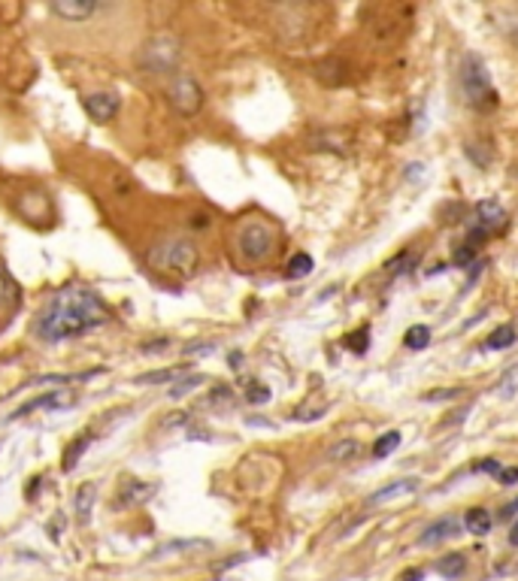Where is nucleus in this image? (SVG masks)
I'll list each match as a JSON object with an SVG mask.
<instances>
[{"label": "nucleus", "instance_id": "obj_1", "mask_svg": "<svg viewBox=\"0 0 518 581\" xmlns=\"http://www.w3.org/2000/svg\"><path fill=\"white\" fill-rule=\"evenodd\" d=\"M109 321V306L88 288H64L55 291L52 300L40 309L34 321V333L43 342H64L77 339L100 324Z\"/></svg>", "mask_w": 518, "mask_h": 581}, {"label": "nucleus", "instance_id": "obj_2", "mask_svg": "<svg viewBox=\"0 0 518 581\" xmlns=\"http://www.w3.org/2000/svg\"><path fill=\"white\" fill-rule=\"evenodd\" d=\"M179 58H182V43L173 34H155L140 46L137 67L149 76H167L179 67Z\"/></svg>", "mask_w": 518, "mask_h": 581}, {"label": "nucleus", "instance_id": "obj_3", "mask_svg": "<svg viewBox=\"0 0 518 581\" xmlns=\"http://www.w3.org/2000/svg\"><path fill=\"white\" fill-rule=\"evenodd\" d=\"M197 245L192 240H182V236H173V240L158 243L152 252H149V264L161 273H173V275H192L197 270Z\"/></svg>", "mask_w": 518, "mask_h": 581}, {"label": "nucleus", "instance_id": "obj_4", "mask_svg": "<svg viewBox=\"0 0 518 581\" xmlns=\"http://www.w3.org/2000/svg\"><path fill=\"white\" fill-rule=\"evenodd\" d=\"M461 88H464V98L473 109L479 112H492L501 98H497L492 79H488L485 64L476 58V55H467L464 67H461Z\"/></svg>", "mask_w": 518, "mask_h": 581}, {"label": "nucleus", "instance_id": "obj_5", "mask_svg": "<svg viewBox=\"0 0 518 581\" xmlns=\"http://www.w3.org/2000/svg\"><path fill=\"white\" fill-rule=\"evenodd\" d=\"M276 227L261 222V218H252L237 231V249L246 261L258 264V261H267L273 252H276Z\"/></svg>", "mask_w": 518, "mask_h": 581}, {"label": "nucleus", "instance_id": "obj_6", "mask_svg": "<svg viewBox=\"0 0 518 581\" xmlns=\"http://www.w3.org/2000/svg\"><path fill=\"white\" fill-rule=\"evenodd\" d=\"M167 100L171 107L179 112V116H197L203 107V88L197 85L194 76L188 73H173L171 85H167Z\"/></svg>", "mask_w": 518, "mask_h": 581}, {"label": "nucleus", "instance_id": "obj_7", "mask_svg": "<svg viewBox=\"0 0 518 581\" xmlns=\"http://www.w3.org/2000/svg\"><path fill=\"white\" fill-rule=\"evenodd\" d=\"M82 107H86V112L98 121V125H109V121L119 116L121 100H119V94H112V91H94L82 98Z\"/></svg>", "mask_w": 518, "mask_h": 581}, {"label": "nucleus", "instance_id": "obj_8", "mask_svg": "<svg viewBox=\"0 0 518 581\" xmlns=\"http://www.w3.org/2000/svg\"><path fill=\"white\" fill-rule=\"evenodd\" d=\"M73 399H77V394H73V390H49V394H40V397H34L31 403H22V406H18L16 412L9 415V421L31 415V412H36V409H46V412H52V409H64V406H70Z\"/></svg>", "mask_w": 518, "mask_h": 581}, {"label": "nucleus", "instance_id": "obj_9", "mask_svg": "<svg viewBox=\"0 0 518 581\" xmlns=\"http://www.w3.org/2000/svg\"><path fill=\"white\" fill-rule=\"evenodd\" d=\"M152 493H155V484L140 482V479H128L125 484H119L116 500H112V506H116V509H134V506H143L146 500H152Z\"/></svg>", "mask_w": 518, "mask_h": 581}, {"label": "nucleus", "instance_id": "obj_10", "mask_svg": "<svg viewBox=\"0 0 518 581\" xmlns=\"http://www.w3.org/2000/svg\"><path fill=\"white\" fill-rule=\"evenodd\" d=\"M98 9L100 4H94V0H55L52 4V13L64 22H86Z\"/></svg>", "mask_w": 518, "mask_h": 581}, {"label": "nucleus", "instance_id": "obj_11", "mask_svg": "<svg viewBox=\"0 0 518 581\" xmlns=\"http://www.w3.org/2000/svg\"><path fill=\"white\" fill-rule=\"evenodd\" d=\"M506 224V213H503V206L501 203H494V200H482V203L476 206V224L479 231H485V233H494V231H501V227Z\"/></svg>", "mask_w": 518, "mask_h": 581}, {"label": "nucleus", "instance_id": "obj_12", "mask_svg": "<svg viewBox=\"0 0 518 581\" xmlns=\"http://www.w3.org/2000/svg\"><path fill=\"white\" fill-rule=\"evenodd\" d=\"M458 518L455 515H446V518H440V521H433L430 527L421 533V545H440L442 539H451V536H458Z\"/></svg>", "mask_w": 518, "mask_h": 581}, {"label": "nucleus", "instance_id": "obj_13", "mask_svg": "<svg viewBox=\"0 0 518 581\" xmlns=\"http://www.w3.org/2000/svg\"><path fill=\"white\" fill-rule=\"evenodd\" d=\"M94 500H98V488H94L91 482L79 484L77 493H73V509H77V521H79V524H88V521H91Z\"/></svg>", "mask_w": 518, "mask_h": 581}, {"label": "nucleus", "instance_id": "obj_14", "mask_svg": "<svg viewBox=\"0 0 518 581\" xmlns=\"http://www.w3.org/2000/svg\"><path fill=\"white\" fill-rule=\"evenodd\" d=\"M419 479L416 475H409V479H398V482H391L388 488H382V491H376L373 497H370V503L376 506V503H388V500H398V497H407V493H412L419 488Z\"/></svg>", "mask_w": 518, "mask_h": 581}, {"label": "nucleus", "instance_id": "obj_15", "mask_svg": "<svg viewBox=\"0 0 518 581\" xmlns=\"http://www.w3.org/2000/svg\"><path fill=\"white\" fill-rule=\"evenodd\" d=\"M437 573L442 576V578H461L467 573V557L464 555H458V551H451V555H446V557H440V564H437Z\"/></svg>", "mask_w": 518, "mask_h": 581}, {"label": "nucleus", "instance_id": "obj_16", "mask_svg": "<svg viewBox=\"0 0 518 581\" xmlns=\"http://www.w3.org/2000/svg\"><path fill=\"white\" fill-rule=\"evenodd\" d=\"M313 270H316V261L309 258L306 252H300V254H295V258L288 261V266H285V279H291V282H295V279H306V275L313 273Z\"/></svg>", "mask_w": 518, "mask_h": 581}, {"label": "nucleus", "instance_id": "obj_17", "mask_svg": "<svg viewBox=\"0 0 518 581\" xmlns=\"http://www.w3.org/2000/svg\"><path fill=\"white\" fill-rule=\"evenodd\" d=\"M403 346L412 351H421L430 346V327L428 324H412V327L403 333Z\"/></svg>", "mask_w": 518, "mask_h": 581}, {"label": "nucleus", "instance_id": "obj_18", "mask_svg": "<svg viewBox=\"0 0 518 581\" xmlns=\"http://www.w3.org/2000/svg\"><path fill=\"white\" fill-rule=\"evenodd\" d=\"M515 327L513 324H501V327H497L492 337H488V342L485 346L492 348V351H503V348H513L515 346Z\"/></svg>", "mask_w": 518, "mask_h": 581}, {"label": "nucleus", "instance_id": "obj_19", "mask_svg": "<svg viewBox=\"0 0 518 581\" xmlns=\"http://www.w3.org/2000/svg\"><path fill=\"white\" fill-rule=\"evenodd\" d=\"M464 524H467V530L473 533V536H485V533L492 530V524H494V521H492V515H488L485 509H479V506H476V509H470V512H467Z\"/></svg>", "mask_w": 518, "mask_h": 581}, {"label": "nucleus", "instance_id": "obj_20", "mask_svg": "<svg viewBox=\"0 0 518 581\" xmlns=\"http://www.w3.org/2000/svg\"><path fill=\"white\" fill-rule=\"evenodd\" d=\"M91 440H94V436H91V433H82V436H79V440H77V442H73L67 451H64V463H61V466H64V472L77 470L79 457H82V454H86V449H88V445H91Z\"/></svg>", "mask_w": 518, "mask_h": 581}, {"label": "nucleus", "instance_id": "obj_21", "mask_svg": "<svg viewBox=\"0 0 518 581\" xmlns=\"http://www.w3.org/2000/svg\"><path fill=\"white\" fill-rule=\"evenodd\" d=\"M357 451H361V445H357L355 440H343V442H337L334 449H327V461H331V463H346V461H352Z\"/></svg>", "mask_w": 518, "mask_h": 581}, {"label": "nucleus", "instance_id": "obj_22", "mask_svg": "<svg viewBox=\"0 0 518 581\" xmlns=\"http://www.w3.org/2000/svg\"><path fill=\"white\" fill-rule=\"evenodd\" d=\"M400 431H388V433H382L379 440L373 442V457H388L391 451H398V445H400Z\"/></svg>", "mask_w": 518, "mask_h": 581}, {"label": "nucleus", "instance_id": "obj_23", "mask_svg": "<svg viewBox=\"0 0 518 581\" xmlns=\"http://www.w3.org/2000/svg\"><path fill=\"white\" fill-rule=\"evenodd\" d=\"M188 367H173V369H155V373H146V376H140L137 382L140 385H164V382H173V379H179L185 373Z\"/></svg>", "mask_w": 518, "mask_h": 581}, {"label": "nucleus", "instance_id": "obj_24", "mask_svg": "<svg viewBox=\"0 0 518 581\" xmlns=\"http://www.w3.org/2000/svg\"><path fill=\"white\" fill-rule=\"evenodd\" d=\"M348 351H355V355H364L367 346H370V330L367 327H357L355 333H348V337L343 339Z\"/></svg>", "mask_w": 518, "mask_h": 581}, {"label": "nucleus", "instance_id": "obj_25", "mask_svg": "<svg viewBox=\"0 0 518 581\" xmlns=\"http://www.w3.org/2000/svg\"><path fill=\"white\" fill-rule=\"evenodd\" d=\"M246 399L252 406H264V403H270V388L267 385H261V382H249L246 388Z\"/></svg>", "mask_w": 518, "mask_h": 581}, {"label": "nucleus", "instance_id": "obj_26", "mask_svg": "<svg viewBox=\"0 0 518 581\" xmlns=\"http://www.w3.org/2000/svg\"><path fill=\"white\" fill-rule=\"evenodd\" d=\"M206 382V379L203 376H192V379H182V382H176L173 388H171V397L173 399H179V397H185L188 394V390H192V388H197V385H203Z\"/></svg>", "mask_w": 518, "mask_h": 581}, {"label": "nucleus", "instance_id": "obj_27", "mask_svg": "<svg viewBox=\"0 0 518 581\" xmlns=\"http://www.w3.org/2000/svg\"><path fill=\"white\" fill-rule=\"evenodd\" d=\"M16 300V285L6 279V273L0 270V309L6 306V303H13Z\"/></svg>", "mask_w": 518, "mask_h": 581}, {"label": "nucleus", "instance_id": "obj_28", "mask_svg": "<svg viewBox=\"0 0 518 581\" xmlns=\"http://www.w3.org/2000/svg\"><path fill=\"white\" fill-rule=\"evenodd\" d=\"M476 261V245H461V249L455 252V266H470Z\"/></svg>", "mask_w": 518, "mask_h": 581}, {"label": "nucleus", "instance_id": "obj_29", "mask_svg": "<svg viewBox=\"0 0 518 581\" xmlns=\"http://www.w3.org/2000/svg\"><path fill=\"white\" fill-rule=\"evenodd\" d=\"M412 261H416V254H412V252H403V254H398L394 261H388V273H407V270H409L407 264H412Z\"/></svg>", "mask_w": 518, "mask_h": 581}, {"label": "nucleus", "instance_id": "obj_30", "mask_svg": "<svg viewBox=\"0 0 518 581\" xmlns=\"http://www.w3.org/2000/svg\"><path fill=\"white\" fill-rule=\"evenodd\" d=\"M473 472H501V463H497L494 457H488V461H482V463L473 466Z\"/></svg>", "mask_w": 518, "mask_h": 581}, {"label": "nucleus", "instance_id": "obj_31", "mask_svg": "<svg viewBox=\"0 0 518 581\" xmlns=\"http://www.w3.org/2000/svg\"><path fill=\"white\" fill-rule=\"evenodd\" d=\"M400 581H425V569L412 566V569H407V573L400 576Z\"/></svg>", "mask_w": 518, "mask_h": 581}, {"label": "nucleus", "instance_id": "obj_32", "mask_svg": "<svg viewBox=\"0 0 518 581\" xmlns=\"http://www.w3.org/2000/svg\"><path fill=\"white\" fill-rule=\"evenodd\" d=\"M518 482V466H510V470H501V484H515Z\"/></svg>", "mask_w": 518, "mask_h": 581}, {"label": "nucleus", "instance_id": "obj_33", "mask_svg": "<svg viewBox=\"0 0 518 581\" xmlns=\"http://www.w3.org/2000/svg\"><path fill=\"white\" fill-rule=\"evenodd\" d=\"M461 388H451V390H437V394H428L425 399H449V397H458Z\"/></svg>", "mask_w": 518, "mask_h": 581}, {"label": "nucleus", "instance_id": "obj_34", "mask_svg": "<svg viewBox=\"0 0 518 581\" xmlns=\"http://www.w3.org/2000/svg\"><path fill=\"white\" fill-rule=\"evenodd\" d=\"M515 512H518V500H513V503H506V506H503V512H501V518H513V515H515Z\"/></svg>", "mask_w": 518, "mask_h": 581}, {"label": "nucleus", "instance_id": "obj_35", "mask_svg": "<svg viewBox=\"0 0 518 581\" xmlns=\"http://www.w3.org/2000/svg\"><path fill=\"white\" fill-rule=\"evenodd\" d=\"M167 346H171V342L161 339V342H155V346H143V351H161V348H167Z\"/></svg>", "mask_w": 518, "mask_h": 581}, {"label": "nucleus", "instance_id": "obj_36", "mask_svg": "<svg viewBox=\"0 0 518 581\" xmlns=\"http://www.w3.org/2000/svg\"><path fill=\"white\" fill-rule=\"evenodd\" d=\"M510 542H513V545H518V521L513 524V530H510Z\"/></svg>", "mask_w": 518, "mask_h": 581}]
</instances>
